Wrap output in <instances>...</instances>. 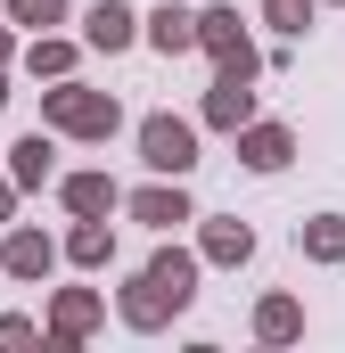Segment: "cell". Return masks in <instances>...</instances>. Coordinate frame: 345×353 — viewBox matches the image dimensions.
Here are the masks:
<instances>
[{
  "mask_svg": "<svg viewBox=\"0 0 345 353\" xmlns=\"http://www.w3.org/2000/svg\"><path fill=\"white\" fill-rule=\"evenodd\" d=\"M148 157H157V165H189V132L157 123V132H148Z\"/></svg>",
  "mask_w": 345,
  "mask_h": 353,
  "instance_id": "1",
  "label": "cell"
}]
</instances>
